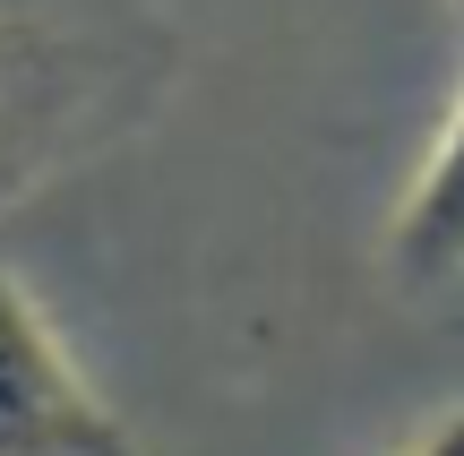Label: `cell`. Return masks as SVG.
Here are the masks:
<instances>
[{"label":"cell","mask_w":464,"mask_h":456,"mask_svg":"<svg viewBox=\"0 0 464 456\" xmlns=\"http://www.w3.org/2000/svg\"><path fill=\"white\" fill-rule=\"evenodd\" d=\"M172 34L147 0H0V207L155 95Z\"/></svg>","instance_id":"obj_1"},{"label":"cell","mask_w":464,"mask_h":456,"mask_svg":"<svg viewBox=\"0 0 464 456\" xmlns=\"http://www.w3.org/2000/svg\"><path fill=\"white\" fill-rule=\"evenodd\" d=\"M0 456H147L0 250Z\"/></svg>","instance_id":"obj_2"},{"label":"cell","mask_w":464,"mask_h":456,"mask_svg":"<svg viewBox=\"0 0 464 456\" xmlns=\"http://www.w3.org/2000/svg\"><path fill=\"white\" fill-rule=\"evenodd\" d=\"M464 26V0H456ZM387 276L404 293H464V86L439 121L430 155H421L413 189H404L396 224H387Z\"/></svg>","instance_id":"obj_3"},{"label":"cell","mask_w":464,"mask_h":456,"mask_svg":"<svg viewBox=\"0 0 464 456\" xmlns=\"http://www.w3.org/2000/svg\"><path fill=\"white\" fill-rule=\"evenodd\" d=\"M404 456H464V405H456V413H439V422L421 431V440L404 448Z\"/></svg>","instance_id":"obj_4"}]
</instances>
